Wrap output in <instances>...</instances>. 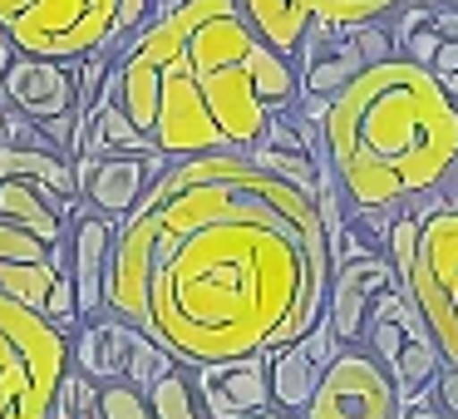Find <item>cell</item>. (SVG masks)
<instances>
[{
  "mask_svg": "<svg viewBox=\"0 0 458 419\" xmlns=\"http://www.w3.org/2000/svg\"><path fill=\"white\" fill-rule=\"evenodd\" d=\"M133 218L153 237L148 336L182 365L267 355L326 316V212L251 153L178 158Z\"/></svg>",
  "mask_w": 458,
  "mask_h": 419,
  "instance_id": "obj_1",
  "label": "cell"
},
{
  "mask_svg": "<svg viewBox=\"0 0 458 419\" xmlns=\"http://www.w3.org/2000/svg\"><path fill=\"white\" fill-rule=\"evenodd\" d=\"M320 133L355 212H404L438 198L458 168V99L404 55L340 90Z\"/></svg>",
  "mask_w": 458,
  "mask_h": 419,
  "instance_id": "obj_2",
  "label": "cell"
},
{
  "mask_svg": "<svg viewBox=\"0 0 458 419\" xmlns=\"http://www.w3.org/2000/svg\"><path fill=\"white\" fill-rule=\"evenodd\" d=\"M70 370V336L0 291V419H55Z\"/></svg>",
  "mask_w": 458,
  "mask_h": 419,
  "instance_id": "obj_3",
  "label": "cell"
},
{
  "mask_svg": "<svg viewBox=\"0 0 458 419\" xmlns=\"http://www.w3.org/2000/svg\"><path fill=\"white\" fill-rule=\"evenodd\" d=\"M414 212L424 218V237H419L409 296H414L428 336L438 340L444 360L458 365V208L424 198V208H414Z\"/></svg>",
  "mask_w": 458,
  "mask_h": 419,
  "instance_id": "obj_4",
  "label": "cell"
},
{
  "mask_svg": "<svg viewBox=\"0 0 458 419\" xmlns=\"http://www.w3.org/2000/svg\"><path fill=\"white\" fill-rule=\"evenodd\" d=\"M394 55H399V45H394V30H389V15L385 21H369V25L320 21L296 55L301 94H326V99H335V94L350 90L365 70L394 60Z\"/></svg>",
  "mask_w": 458,
  "mask_h": 419,
  "instance_id": "obj_5",
  "label": "cell"
},
{
  "mask_svg": "<svg viewBox=\"0 0 458 419\" xmlns=\"http://www.w3.org/2000/svg\"><path fill=\"white\" fill-rule=\"evenodd\" d=\"M0 99H5L11 114L40 124L60 153L74 149V129H80V114H84V84L74 60H45V55L21 50L15 70L0 84Z\"/></svg>",
  "mask_w": 458,
  "mask_h": 419,
  "instance_id": "obj_6",
  "label": "cell"
},
{
  "mask_svg": "<svg viewBox=\"0 0 458 419\" xmlns=\"http://www.w3.org/2000/svg\"><path fill=\"white\" fill-rule=\"evenodd\" d=\"M301 419H404L399 380L369 346H345Z\"/></svg>",
  "mask_w": 458,
  "mask_h": 419,
  "instance_id": "obj_7",
  "label": "cell"
},
{
  "mask_svg": "<svg viewBox=\"0 0 458 419\" xmlns=\"http://www.w3.org/2000/svg\"><path fill=\"white\" fill-rule=\"evenodd\" d=\"M178 158H168L163 149H114L99 153V158H80L74 173H80V192H84V208L104 212V218H133L139 202L168 178V168Z\"/></svg>",
  "mask_w": 458,
  "mask_h": 419,
  "instance_id": "obj_8",
  "label": "cell"
},
{
  "mask_svg": "<svg viewBox=\"0 0 458 419\" xmlns=\"http://www.w3.org/2000/svg\"><path fill=\"white\" fill-rule=\"evenodd\" d=\"M158 149L168 158H202V153H227V133L217 129L202 90L178 60L163 64V104H158V129H153Z\"/></svg>",
  "mask_w": 458,
  "mask_h": 419,
  "instance_id": "obj_9",
  "label": "cell"
},
{
  "mask_svg": "<svg viewBox=\"0 0 458 419\" xmlns=\"http://www.w3.org/2000/svg\"><path fill=\"white\" fill-rule=\"evenodd\" d=\"M394 286H399V277H394L389 252H369V257L335 261L326 316H330V326H335L340 346H365L369 316H375L379 296H385V291H394Z\"/></svg>",
  "mask_w": 458,
  "mask_h": 419,
  "instance_id": "obj_10",
  "label": "cell"
},
{
  "mask_svg": "<svg viewBox=\"0 0 458 419\" xmlns=\"http://www.w3.org/2000/svg\"><path fill=\"white\" fill-rule=\"evenodd\" d=\"M188 370L208 419H257L267 409H276L271 355H237V360H212V365H188Z\"/></svg>",
  "mask_w": 458,
  "mask_h": 419,
  "instance_id": "obj_11",
  "label": "cell"
},
{
  "mask_svg": "<svg viewBox=\"0 0 458 419\" xmlns=\"http://www.w3.org/2000/svg\"><path fill=\"white\" fill-rule=\"evenodd\" d=\"M340 350L345 346L335 340L330 316H320L316 326H310L306 336H296L291 346L267 350L271 355V395H276V409H286V415L301 419V409L310 405V395L320 389V380H326L330 365H335Z\"/></svg>",
  "mask_w": 458,
  "mask_h": 419,
  "instance_id": "obj_12",
  "label": "cell"
},
{
  "mask_svg": "<svg viewBox=\"0 0 458 419\" xmlns=\"http://www.w3.org/2000/svg\"><path fill=\"white\" fill-rule=\"evenodd\" d=\"M114 242H119V218H104V212L80 202V212L70 222V237H64V267H70L74 286H80L84 316H104V286H109Z\"/></svg>",
  "mask_w": 458,
  "mask_h": 419,
  "instance_id": "obj_13",
  "label": "cell"
},
{
  "mask_svg": "<svg viewBox=\"0 0 458 419\" xmlns=\"http://www.w3.org/2000/svg\"><path fill=\"white\" fill-rule=\"evenodd\" d=\"M143 326H129L119 316H89L80 330L70 336L74 350V370L94 380V385H109V380H129V360L139 346Z\"/></svg>",
  "mask_w": 458,
  "mask_h": 419,
  "instance_id": "obj_14",
  "label": "cell"
},
{
  "mask_svg": "<svg viewBox=\"0 0 458 419\" xmlns=\"http://www.w3.org/2000/svg\"><path fill=\"white\" fill-rule=\"evenodd\" d=\"M80 212V202L64 198V192L45 188L35 178H0V218L21 222V227L40 232L50 242H64L70 237V222Z\"/></svg>",
  "mask_w": 458,
  "mask_h": 419,
  "instance_id": "obj_15",
  "label": "cell"
},
{
  "mask_svg": "<svg viewBox=\"0 0 458 419\" xmlns=\"http://www.w3.org/2000/svg\"><path fill=\"white\" fill-rule=\"evenodd\" d=\"M242 11H247L251 25H257L261 40L296 60L301 45H306V35L316 30L320 21L335 15V0H242Z\"/></svg>",
  "mask_w": 458,
  "mask_h": 419,
  "instance_id": "obj_16",
  "label": "cell"
},
{
  "mask_svg": "<svg viewBox=\"0 0 458 419\" xmlns=\"http://www.w3.org/2000/svg\"><path fill=\"white\" fill-rule=\"evenodd\" d=\"M143 395H148L153 419H208V409L198 399V385H192V370L182 360H173Z\"/></svg>",
  "mask_w": 458,
  "mask_h": 419,
  "instance_id": "obj_17",
  "label": "cell"
},
{
  "mask_svg": "<svg viewBox=\"0 0 458 419\" xmlns=\"http://www.w3.org/2000/svg\"><path fill=\"white\" fill-rule=\"evenodd\" d=\"M0 261H64V242H50L21 222L0 218Z\"/></svg>",
  "mask_w": 458,
  "mask_h": 419,
  "instance_id": "obj_18",
  "label": "cell"
},
{
  "mask_svg": "<svg viewBox=\"0 0 458 419\" xmlns=\"http://www.w3.org/2000/svg\"><path fill=\"white\" fill-rule=\"evenodd\" d=\"M99 405H104V419H153L148 395H143L133 380H109V385H99Z\"/></svg>",
  "mask_w": 458,
  "mask_h": 419,
  "instance_id": "obj_19",
  "label": "cell"
},
{
  "mask_svg": "<svg viewBox=\"0 0 458 419\" xmlns=\"http://www.w3.org/2000/svg\"><path fill=\"white\" fill-rule=\"evenodd\" d=\"M428 70H434V80L458 99V40H444V50H438V60L428 64Z\"/></svg>",
  "mask_w": 458,
  "mask_h": 419,
  "instance_id": "obj_20",
  "label": "cell"
},
{
  "mask_svg": "<svg viewBox=\"0 0 458 419\" xmlns=\"http://www.w3.org/2000/svg\"><path fill=\"white\" fill-rule=\"evenodd\" d=\"M404 419H454V415H448V409L438 405V395L428 389V395H419V399H409V405H404Z\"/></svg>",
  "mask_w": 458,
  "mask_h": 419,
  "instance_id": "obj_21",
  "label": "cell"
},
{
  "mask_svg": "<svg viewBox=\"0 0 458 419\" xmlns=\"http://www.w3.org/2000/svg\"><path fill=\"white\" fill-rule=\"evenodd\" d=\"M434 395H438V405H444L448 415L458 419V365H444V375H438Z\"/></svg>",
  "mask_w": 458,
  "mask_h": 419,
  "instance_id": "obj_22",
  "label": "cell"
},
{
  "mask_svg": "<svg viewBox=\"0 0 458 419\" xmlns=\"http://www.w3.org/2000/svg\"><path fill=\"white\" fill-rule=\"evenodd\" d=\"M15 60H21V45H15V35L0 25V84H5V74L15 70Z\"/></svg>",
  "mask_w": 458,
  "mask_h": 419,
  "instance_id": "obj_23",
  "label": "cell"
},
{
  "mask_svg": "<svg viewBox=\"0 0 458 419\" xmlns=\"http://www.w3.org/2000/svg\"><path fill=\"white\" fill-rule=\"evenodd\" d=\"M434 30L444 40H458V5H434Z\"/></svg>",
  "mask_w": 458,
  "mask_h": 419,
  "instance_id": "obj_24",
  "label": "cell"
},
{
  "mask_svg": "<svg viewBox=\"0 0 458 419\" xmlns=\"http://www.w3.org/2000/svg\"><path fill=\"white\" fill-rule=\"evenodd\" d=\"M35 0H0V25H5V30H11L15 21H21L25 11H30Z\"/></svg>",
  "mask_w": 458,
  "mask_h": 419,
  "instance_id": "obj_25",
  "label": "cell"
},
{
  "mask_svg": "<svg viewBox=\"0 0 458 419\" xmlns=\"http://www.w3.org/2000/svg\"><path fill=\"white\" fill-rule=\"evenodd\" d=\"M438 202H448V208H458V168H454V178L444 183V192H438Z\"/></svg>",
  "mask_w": 458,
  "mask_h": 419,
  "instance_id": "obj_26",
  "label": "cell"
},
{
  "mask_svg": "<svg viewBox=\"0 0 458 419\" xmlns=\"http://www.w3.org/2000/svg\"><path fill=\"white\" fill-rule=\"evenodd\" d=\"M257 419H296V415H286V409H267V415H257Z\"/></svg>",
  "mask_w": 458,
  "mask_h": 419,
  "instance_id": "obj_27",
  "label": "cell"
},
{
  "mask_svg": "<svg viewBox=\"0 0 458 419\" xmlns=\"http://www.w3.org/2000/svg\"><path fill=\"white\" fill-rule=\"evenodd\" d=\"M5 119H11V109H5V99H0V139H5Z\"/></svg>",
  "mask_w": 458,
  "mask_h": 419,
  "instance_id": "obj_28",
  "label": "cell"
},
{
  "mask_svg": "<svg viewBox=\"0 0 458 419\" xmlns=\"http://www.w3.org/2000/svg\"><path fill=\"white\" fill-rule=\"evenodd\" d=\"M424 5H458V0H424Z\"/></svg>",
  "mask_w": 458,
  "mask_h": 419,
  "instance_id": "obj_29",
  "label": "cell"
}]
</instances>
